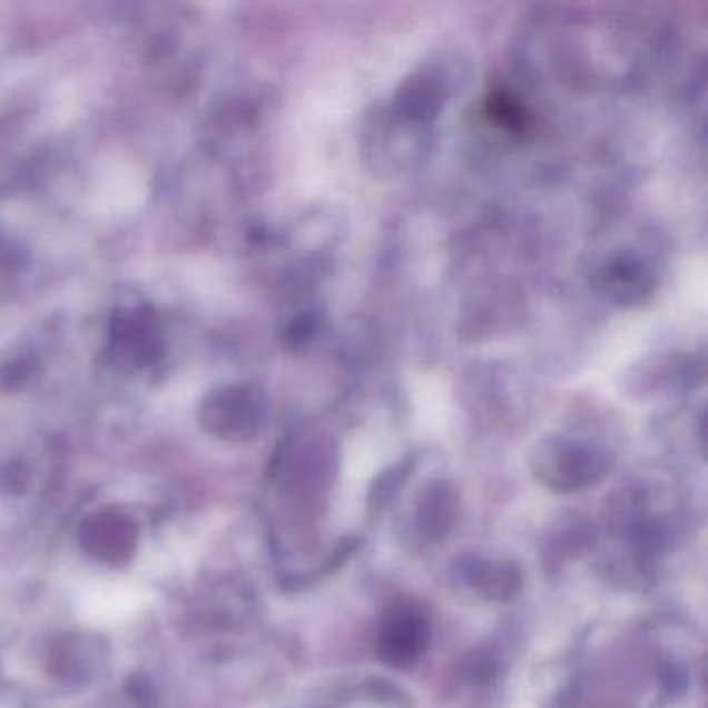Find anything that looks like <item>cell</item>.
I'll list each match as a JSON object with an SVG mask.
<instances>
[{
  "label": "cell",
  "mask_w": 708,
  "mask_h": 708,
  "mask_svg": "<svg viewBox=\"0 0 708 708\" xmlns=\"http://www.w3.org/2000/svg\"><path fill=\"white\" fill-rule=\"evenodd\" d=\"M611 470V455L601 446L566 436L544 439L532 455V472L554 493H578L599 484Z\"/></svg>",
  "instance_id": "1"
},
{
  "label": "cell",
  "mask_w": 708,
  "mask_h": 708,
  "mask_svg": "<svg viewBox=\"0 0 708 708\" xmlns=\"http://www.w3.org/2000/svg\"><path fill=\"white\" fill-rule=\"evenodd\" d=\"M432 628L422 607L400 601L386 607L376 628V655L393 669L414 667L429 650Z\"/></svg>",
  "instance_id": "2"
},
{
  "label": "cell",
  "mask_w": 708,
  "mask_h": 708,
  "mask_svg": "<svg viewBox=\"0 0 708 708\" xmlns=\"http://www.w3.org/2000/svg\"><path fill=\"white\" fill-rule=\"evenodd\" d=\"M460 520V493L445 482H432L417 496L414 511L407 522V539L416 549H431L449 539Z\"/></svg>",
  "instance_id": "3"
},
{
  "label": "cell",
  "mask_w": 708,
  "mask_h": 708,
  "mask_svg": "<svg viewBox=\"0 0 708 708\" xmlns=\"http://www.w3.org/2000/svg\"><path fill=\"white\" fill-rule=\"evenodd\" d=\"M455 576L480 601L505 604L511 602L524 588L522 570L499 557L484 554H462L455 561Z\"/></svg>",
  "instance_id": "4"
},
{
  "label": "cell",
  "mask_w": 708,
  "mask_h": 708,
  "mask_svg": "<svg viewBox=\"0 0 708 708\" xmlns=\"http://www.w3.org/2000/svg\"><path fill=\"white\" fill-rule=\"evenodd\" d=\"M150 594L136 586L102 582L86 588L78 601V616L88 626H117L138 616Z\"/></svg>",
  "instance_id": "5"
},
{
  "label": "cell",
  "mask_w": 708,
  "mask_h": 708,
  "mask_svg": "<svg viewBox=\"0 0 708 708\" xmlns=\"http://www.w3.org/2000/svg\"><path fill=\"white\" fill-rule=\"evenodd\" d=\"M626 542L640 568H652L671 547V525L662 515L647 511L628 515Z\"/></svg>",
  "instance_id": "6"
},
{
  "label": "cell",
  "mask_w": 708,
  "mask_h": 708,
  "mask_svg": "<svg viewBox=\"0 0 708 708\" xmlns=\"http://www.w3.org/2000/svg\"><path fill=\"white\" fill-rule=\"evenodd\" d=\"M146 196V184L139 177L138 169L131 165L115 163L110 169L102 170V177L96 185L94 201L98 210L105 213H127L134 210Z\"/></svg>",
  "instance_id": "7"
},
{
  "label": "cell",
  "mask_w": 708,
  "mask_h": 708,
  "mask_svg": "<svg viewBox=\"0 0 708 708\" xmlns=\"http://www.w3.org/2000/svg\"><path fill=\"white\" fill-rule=\"evenodd\" d=\"M503 676V661L491 647L472 648L458 665V678L468 688H489Z\"/></svg>",
  "instance_id": "8"
},
{
  "label": "cell",
  "mask_w": 708,
  "mask_h": 708,
  "mask_svg": "<svg viewBox=\"0 0 708 708\" xmlns=\"http://www.w3.org/2000/svg\"><path fill=\"white\" fill-rule=\"evenodd\" d=\"M489 110L494 121L503 125L511 131H520L524 127V110L518 107L505 94H496L489 100Z\"/></svg>",
  "instance_id": "9"
}]
</instances>
